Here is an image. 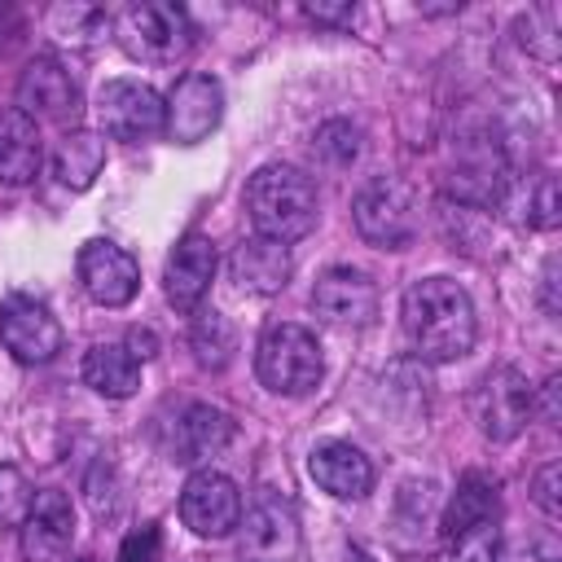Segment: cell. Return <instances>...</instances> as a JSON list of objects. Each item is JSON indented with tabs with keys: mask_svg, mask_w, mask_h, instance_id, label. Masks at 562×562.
<instances>
[{
	"mask_svg": "<svg viewBox=\"0 0 562 562\" xmlns=\"http://www.w3.org/2000/svg\"><path fill=\"white\" fill-rule=\"evenodd\" d=\"M400 321H404V334L417 347V356L435 360V364L470 356V347L479 338L474 303H470V294L452 277H422V281H413L404 290Z\"/></svg>",
	"mask_w": 562,
	"mask_h": 562,
	"instance_id": "6da1fadb",
	"label": "cell"
},
{
	"mask_svg": "<svg viewBox=\"0 0 562 562\" xmlns=\"http://www.w3.org/2000/svg\"><path fill=\"white\" fill-rule=\"evenodd\" d=\"M246 211L259 237H272L281 246L307 237L316 228V184L299 167L272 162L259 167L246 184Z\"/></svg>",
	"mask_w": 562,
	"mask_h": 562,
	"instance_id": "7a4b0ae2",
	"label": "cell"
},
{
	"mask_svg": "<svg viewBox=\"0 0 562 562\" xmlns=\"http://www.w3.org/2000/svg\"><path fill=\"white\" fill-rule=\"evenodd\" d=\"M255 373L277 395H307L325 373V356H321L316 334L307 325H294V321L268 325L259 347H255Z\"/></svg>",
	"mask_w": 562,
	"mask_h": 562,
	"instance_id": "3957f363",
	"label": "cell"
},
{
	"mask_svg": "<svg viewBox=\"0 0 562 562\" xmlns=\"http://www.w3.org/2000/svg\"><path fill=\"white\" fill-rule=\"evenodd\" d=\"M356 233L378 250H400L417 237V193L400 176H373L351 202Z\"/></svg>",
	"mask_w": 562,
	"mask_h": 562,
	"instance_id": "277c9868",
	"label": "cell"
},
{
	"mask_svg": "<svg viewBox=\"0 0 562 562\" xmlns=\"http://www.w3.org/2000/svg\"><path fill=\"white\" fill-rule=\"evenodd\" d=\"M114 31L132 57L154 66H171L193 48V22L180 4H127Z\"/></svg>",
	"mask_w": 562,
	"mask_h": 562,
	"instance_id": "5b68a950",
	"label": "cell"
},
{
	"mask_svg": "<svg viewBox=\"0 0 562 562\" xmlns=\"http://www.w3.org/2000/svg\"><path fill=\"white\" fill-rule=\"evenodd\" d=\"M536 408L531 382L514 369V364H496L492 373H483V382L474 386V422L492 443H509L522 435L527 417Z\"/></svg>",
	"mask_w": 562,
	"mask_h": 562,
	"instance_id": "8992f818",
	"label": "cell"
},
{
	"mask_svg": "<svg viewBox=\"0 0 562 562\" xmlns=\"http://www.w3.org/2000/svg\"><path fill=\"white\" fill-rule=\"evenodd\" d=\"M224 119V88L211 75H180L162 101V132L176 145H198L206 140Z\"/></svg>",
	"mask_w": 562,
	"mask_h": 562,
	"instance_id": "52a82bcc",
	"label": "cell"
},
{
	"mask_svg": "<svg viewBox=\"0 0 562 562\" xmlns=\"http://www.w3.org/2000/svg\"><path fill=\"white\" fill-rule=\"evenodd\" d=\"M101 132L114 140H149L162 132V97L140 79H110L97 92Z\"/></svg>",
	"mask_w": 562,
	"mask_h": 562,
	"instance_id": "ba28073f",
	"label": "cell"
},
{
	"mask_svg": "<svg viewBox=\"0 0 562 562\" xmlns=\"http://www.w3.org/2000/svg\"><path fill=\"white\" fill-rule=\"evenodd\" d=\"M0 342L22 364H48L61 351V325L40 299L9 294L0 303Z\"/></svg>",
	"mask_w": 562,
	"mask_h": 562,
	"instance_id": "9c48e42d",
	"label": "cell"
},
{
	"mask_svg": "<svg viewBox=\"0 0 562 562\" xmlns=\"http://www.w3.org/2000/svg\"><path fill=\"white\" fill-rule=\"evenodd\" d=\"M180 518L193 536L220 540L233 527H241V492L228 474L220 470H198L189 474L184 492H180Z\"/></svg>",
	"mask_w": 562,
	"mask_h": 562,
	"instance_id": "30bf717a",
	"label": "cell"
},
{
	"mask_svg": "<svg viewBox=\"0 0 562 562\" xmlns=\"http://www.w3.org/2000/svg\"><path fill=\"white\" fill-rule=\"evenodd\" d=\"M79 281H83L92 303L127 307L136 299V290H140V263L123 246H114L105 237H92L79 250Z\"/></svg>",
	"mask_w": 562,
	"mask_h": 562,
	"instance_id": "8fae6325",
	"label": "cell"
},
{
	"mask_svg": "<svg viewBox=\"0 0 562 562\" xmlns=\"http://www.w3.org/2000/svg\"><path fill=\"white\" fill-rule=\"evenodd\" d=\"M75 536V509L70 496L57 487H44L31 496L26 518L18 522V544L26 562H61Z\"/></svg>",
	"mask_w": 562,
	"mask_h": 562,
	"instance_id": "7c38bea8",
	"label": "cell"
},
{
	"mask_svg": "<svg viewBox=\"0 0 562 562\" xmlns=\"http://www.w3.org/2000/svg\"><path fill=\"white\" fill-rule=\"evenodd\" d=\"M312 307L325 325L360 329L378 316V285L360 268H329L312 285Z\"/></svg>",
	"mask_w": 562,
	"mask_h": 562,
	"instance_id": "4fadbf2b",
	"label": "cell"
},
{
	"mask_svg": "<svg viewBox=\"0 0 562 562\" xmlns=\"http://www.w3.org/2000/svg\"><path fill=\"white\" fill-rule=\"evenodd\" d=\"M18 110H26L31 119H48V123L75 119L79 114V88H75L70 70L53 57H35L18 79Z\"/></svg>",
	"mask_w": 562,
	"mask_h": 562,
	"instance_id": "5bb4252c",
	"label": "cell"
},
{
	"mask_svg": "<svg viewBox=\"0 0 562 562\" xmlns=\"http://www.w3.org/2000/svg\"><path fill=\"white\" fill-rule=\"evenodd\" d=\"M241 549H246L250 562H285V558L299 549V518H294L290 501L263 492V496L246 509Z\"/></svg>",
	"mask_w": 562,
	"mask_h": 562,
	"instance_id": "9a60e30c",
	"label": "cell"
},
{
	"mask_svg": "<svg viewBox=\"0 0 562 562\" xmlns=\"http://www.w3.org/2000/svg\"><path fill=\"white\" fill-rule=\"evenodd\" d=\"M211 277H215V246H211L202 233L180 237L176 250L167 255V268H162L167 303H171L176 312H198V303H202L206 290H211Z\"/></svg>",
	"mask_w": 562,
	"mask_h": 562,
	"instance_id": "2e32d148",
	"label": "cell"
},
{
	"mask_svg": "<svg viewBox=\"0 0 562 562\" xmlns=\"http://www.w3.org/2000/svg\"><path fill=\"white\" fill-rule=\"evenodd\" d=\"M307 474L316 479L321 492L338 501H360L373 487V461L356 443H321L307 457Z\"/></svg>",
	"mask_w": 562,
	"mask_h": 562,
	"instance_id": "e0dca14e",
	"label": "cell"
},
{
	"mask_svg": "<svg viewBox=\"0 0 562 562\" xmlns=\"http://www.w3.org/2000/svg\"><path fill=\"white\" fill-rule=\"evenodd\" d=\"M40 162L44 145L35 119L18 105L0 110V184H31L40 176Z\"/></svg>",
	"mask_w": 562,
	"mask_h": 562,
	"instance_id": "ac0fdd59",
	"label": "cell"
},
{
	"mask_svg": "<svg viewBox=\"0 0 562 562\" xmlns=\"http://www.w3.org/2000/svg\"><path fill=\"white\" fill-rule=\"evenodd\" d=\"M290 250L272 237H246L233 250V281L250 294H277L290 281Z\"/></svg>",
	"mask_w": 562,
	"mask_h": 562,
	"instance_id": "d6986e66",
	"label": "cell"
},
{
	"mask_svg": "<svg viewBox=\"0 0 562 562\" xmlns=\"http://www.w3.org/2000/svg\"><path fill=\"white\" fill-rule=\"evenodd\" d=\"M83 382L97 391V395H110V400H127L136 395L140 386V360L119 347V342H97L88 356H83Z\"/></svg>",
	"mask_w": 562,
	"mask_h": 562,
	"instance_id": "ffe728a7",
	"label": "cell"
},
{
	"mask_svg": "<svg viewBox=\"0 0 562 562\" xmlns=\"http://www.w3.org/2000/svg\"><path fill=\"white\" fill-rule=\"evenodd\" d=\"M101 167H105V140L97 136V132H88V127H75V132H66L61 140H57V149H53V176L66 184V189H88L97 176H101Z\"/></svg>",
	"mask_w": 562,
	"mask_h": 562,
	"instance_id": "44dd1931",
	"label": "cell"
},
{
	"mask_svg": "<svg viewBox=\"0 0 562 562\" xmlns=\"http://www.w3.org/2000/svg\"><path fill=\"white\" fill-rule=\"evenodd\" d=\"M233 439V422L228 413L211 408V404H193L180 422V457L176 461H198V457H215L224 443Z\"/></svg>",
	"mask_w": 562,
	"mask_h": 562,
	"instance_id": "7402d4cb",
	"label": "cell"
},
{
	"mask_svg": "<svg viewBox=\"0 0 562 562\" xmlns=\"http://www.w3.org/2000/svg\"><path fill=\"white\" fill-rule=\"evenodd\" d=\"M474 522H496V487L483 474H465L457 483V496L448 501V514H443L448 536L461 527H474Z\"/></svg>",
	"mask_w": 562,
	"mask_h": 562,
	"instance_id": "603a6c76",
	"label": "cell"
},
{
	"mask_svg": "<svg viewBox=\"0 0 562 562\" xmlns=\"http://www.w3.org/2000/svg\"><path fill=\"white\" fill-rule=\"evenodd\" d=\"M189 342H193V351H198V360L206 369H224L228 356H233V329H228V321L220 312H202L193 321V338Z\"/></svg>",
	"mask_w": 562,
	"mask_h": 562,
	"instance_id": "cb8c5ba5",
	"label": "cell"
},
{
	"mask_svg": "<svg viewBox=\"0 0 562 562\" xmlns=\"http://www.w3.org/2000/svg\"><path fill=\"white\" fill-rule=\"evenodd\" d=\"M496 549H501L496 522H474L448 536V562H496Z\"/></svg>",
	"mask_w": 562,
	"mask_h": 562,
	"instance_id": "d4e9b609",
	"label": "cell"
},
{
	"mask_svg": "<svg viewBox=\"0 0 562 562\" xmlns=\"http://www.w3.org/2000/svg\"><path fill=\"white\" fill-rule=\"evenodd\" d=\"M31 509V487L13 465H0V522H22Z\"/></svg>",
	"mask_w": 562,
	"mask_h": 562,
	"instance_id": "484cf974",
	"label": "cell"
},
{
	"mask_svg": "<svg viewBox=\"0 0 562 562\" xmlns=\"http://www.w3.org/2000/svg\"><path fill=\"white\" fill-rule=\"evenodd\" d=\"M316 149L325 154V158H334V162H351L356 158V127L351 123H325L321 132H316Z\"/></svg>",
	"mask_w": 562,
	"mask_h": 562,
	"instance_id": "4316f807",
	"label": "cell"
},
{
	"mask_svg": "<svg viewBox=\"0 0 562 562\" xmlns=\"http://www.w3.org/2000/svg\"><path fill=\"white\" fill-rule=\"evenodd\" d=\"M527 220H531L536 228H553V224H558V189H553L549 176L536 180V202L527 198Z\"/></svg>",
	"mask_w": 562,
	"mask_h": 562,
	"instance_id": "83f0119b",
	"label": "cell"
},
{
	"mask_svg": "<svg viewBox=\"0 0 562 562\" xmlns=\"http://www.w3.org/2000/svg\"><path fill=\"white\" fill-rule=\"evenodd\" d=\"M558 479H562V470H558V461H549L540 474H536V505L549 514V518H562V501H558Z\"/></svg>",
	"mask_w": 562,
	"mask_h": 562,
	"instance_id": "f1b7e54d",
	"label": "cell"
},
{
	"mask_svg": "<svg viewBox=\"0 0 562 562\" xmlns=\"http://www.w3.org/2000/svg\"><path fill=\"white\" fill-rule=\"evenodd\" d=\"M303 13H307L312 22H321V26H347V22L356 18V4H351V0H338V4H329V0H307Z\"/></svg>",
	"mask_w": 562,
	"mask_h": 562,
	"instance_id": "f546056e",
	"label": "cell"
},
{
	"mask_svg": "<svg viewBox=\"0 0 562 562\" xmlns=\"http://www.w3.org/2000/svg\"><path fill=\"white\" fill-rule=\"evenodd\" d=\"M154 347H158V338H154L149 329H132V347H127V351H132L136 360H149V356H154Z\"/></svg>",
	"mask_w": 562,
	"mask_h": 562,
	"instance_id": "4dcf8cb0",
	"label": "cell"
},
{
	"mask_svg": "<svg viewBox=\"0 0 562 562\" xmlns=\"http://www.w3.org/2000/svg\"><path fill=\"white\" fill-rule=\"evenodd\" d=\"M558 386H562L558 378L544 382V404H540V408H544V422H549V426H558Z\"/></svg>",
	"mask_w": 562,
	"mask_h": 562,
	"instance_id": "1f68e13d",
	"label": "cell"
},
{
	"mask_svg": "<svg viewBox=\"0 0 562 562\" xmlns=\"http://www.w3.org/2000/svg\"><path fill=\"white\" fill-rule=\"evenodd\" d=\"M246 562H250V558H246Z\"/></svg>",
	"mask_w": 562,
	"mask_h": 562,
	"instance_id": "d6a6232c",
	"label": "cell"
}]
</instances>
